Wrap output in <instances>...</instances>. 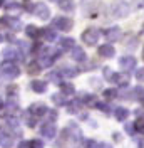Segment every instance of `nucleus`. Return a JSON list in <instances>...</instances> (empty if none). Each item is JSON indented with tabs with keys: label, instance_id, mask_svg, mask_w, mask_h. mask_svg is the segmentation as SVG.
<instances>
[{
	"label": "nucleus",
	"instance_id": "obj_21",
	"mask_svg": "<svg viewBox=\"0 0 144 148\" xmlns=\"http://www.w3.org/2000/svg\"><path fill=\"white\" fill-rule=\"evenodd\" d=\"M42 36H44L45 40H49V42H52V40H55V30L54 29H44L42 30Z\"/></svg>",
	"mask_w": 144,
	"mask_h": 148
},
{
	"label": "nucleus",
	"instance_id": "obj_41",
	"mask_svg": "<svg viewBox=\"0 0 144 148\" xmlns=\"http://www.w3.org/2000/svg\"><path fill=\"white\" fill-rule=\"evenodd\" d=\"M5 37H7V40H10V42H14V40H15V37L12 36V34H7Z\"/></svg>",
	"mask_w": 144,
	"mask_h": 148
},
{
	"label": "nucleus",
	"instance_id": "obj_26",
	"mask_svg": "<svg viewBox=\"0 0 144 148\" xmlns=\"http://www.w3.org/2000/svg\"><path fill=\"white\" fill-rule=\"evenodd\" d=\"M119 96H121V98H124V99H134L136 92H134V89H126V91L119 92Z\"/></svg>",
	"mask_w": 144,
	"mask_h": 148
},
{
	"label": "nucleus",
	"instance_id": "obj_19",
	"mask_svg": "<svg viewBox=\"0 0 144 148\" xmlns=\"http://www.w3.org/2000/svg\"><path fill=\"white\" fill-rule=\"evenodd\" d=\"M114 114H116L117 121H124L127 116H129V110H127V108H117V110L114 111Z\"/></svg>",
	"mask_w": 144,
	"mask_h": 148
},
{
	"label": "nucleus",
	"instance_id": "obj_29",
	"mask_svg": "<svg viewBox=\"0 0 144 148\" xmlns=\"http://www.w3.org/2000/svg\"><path fill=\"white\" fill-rule=\"evenodd\" d=\"M134 126L137 131H141V133H144V118H139V120L134 123Z\"/></svg>",
	"mask_w": 144,
	"mask_h": 148
},
{
	"label": "nucleus",
	"instance_id": "obj_31",
	"mask_svg": "<svg viewBox=\"0 0 144 148\" xmlns=\"http://www.w3.org/2000/svg\"><path fill=\"white\" fill-rule=\"evenodd\" d=\"M49 79H50L52 83H60V79H59V73H50L49 74Z\"/></svg>",
	"mask_w": 144,
	"mask_h": 148
},
{
	"label": "nucleus",
	"instance_id": "obj_45",
	"mask_svg": "<svg viewBox=\"0 0 144 148\" xmlns=\"http://www.w3.org/2000/svg\"><path fill=\"white\" fill-rule=\"evenodd\" d=\"M2 3H3V0H0V5H2Z\"/></svg>",
	"mask_w": 144,
	"mask_h": 148
},
{
	"label": "nucleus",
	"instance_id": "obj_28",
	"mask_svg": "<svg viewBox=\"0 0 144 148\" xmlns=\"http://www.w3.org/2000/svg\"><path fill=\"white\" fill-rule=\"evenodd\" d=\"M7 10H9L10 14H14V12H15V14H20V12H22V9L18 7L17 3H10L9 7H7Z\"/></svg>",
	"mask_w": 144,
	"mask_h": 148
},
{
	"label": "nucleus",
	"instance_id": "obj_42",
	"mask_svg": "<svg viewBox=\"0 0 144 148\" xmlns=\"http://www.w3.org/2000/svg\"><path fill=\"white\" fill-rule=\"evenodd\" d=\"M5 114H7V110H5V108H0V118L5 116Z\"/></svg>",
	"mask_w": 144,
	"mask_h": 148
},
{
	"label": "nucleus",
	"instance_id": "obj_39",
	"mask_svg": "<svg viewBox=\"0 0 144 148\" xmlns=\"http://www.w3.org/2000/svg\"><path fill=\"white\" fill-rule=\"evenodd\" d=\"M7 91H9V94H10V96H12L14 92L17 91V86H9V88H7Z\"/></svg>",
	"mask_w": 144,
	"mask_h": 148
},
{
	"label": "nucleus",
	"instance_id": "obj_1",
	"mask_svg": "<svg viewBox=\"0 0 144 148\" xmlns=\"http://www.w3.org/2000/svg\"><path fill=\"white\" fill-rule=\"evenodd\" d=\"M127 14H129V5H127L126 2L116 0V2L111 5V15L114 18H122V17H126Z\"/></svg>",
	"mask_w": 144,
	"mask_h": 148
},
{
	"label": "nucleus",
	"instance_id": "obj_43",
	"mask_svg": "<svg viewBox=\"0 0 144 148\" xmlns=\"http://www.w3.org/2000/svg\"><path fill=\"white\" fill-rule=\"evenodd\" d=\"M99 148H112V147H111L109 143H101V145H99Z\"/></svg>",
	"mask_w": 144,
	"mask_h": 148
},
{
	"label": "nucleus",
	"instance_id": "obj_35",
	"mask_svg": "<svg viewBox=\"0 0 144 148\" xmlns=\"http://www.w3.org/2000/svg\"><path fill=\"white\" fill-rule=\"evenodd\" d=\"M84 148H96V141H94V140H86Z\"/></svg>",
	"mask_w": 144,
	"mask_h": 148
},
{
	"label": "nucleus",
	"instance_id": "obj_48",
	"mask_svg": "<svg viewBox=\"0 0 144 148\" xmlns=\"http://www.w3.org/2000/svg\"><path fill=\"white\" fill-rule=\"evenodd\" d=\"M143 57H144V54H143Z\"/></svg>",
	"mask_w": 144,
	"mask_h": 148
},
{
	"label": "nucleus",
	"instance_id": "obj_12",
	"mask_svg": "<svg viewBox=\"0 0 144 148\" xmlns=\"http://www.w3.org/2000/svg\"><path fill=\"white\" fill-rule=\"evenodd\" d=\"M30 89L34 92H44L47 89V83L45 81H40V79H34L30 83Z\"/></svg>",
	"mask_w": 144,
	"mask_h": 148
},
{
	"label": "nucleus",
	"instance_id": "obj_44",
	"mask_svg": "<svg viewBox=\"0 0 144 148\" xmlns=\"http://www.w3.org/2000/svg\"><path fill=\"white\" fill-rule=\"evenodd\" d=\"M2 39H3V37H2V34H0V42H2Z\"/></svg>",
	"mask_w": 144,
	"mask_h": 148
},
{
	"label": "nucleus",
	"instance_id": "obj_5",
	"mask_svg": "<svg viewBox=\"0 0 144 148\" xmlns=\"http://www.w3.org/2000/svg\"><path fill=\"white\" fill-rule=\"evenodd\" d=\"M52 25H54L55 29H60V30H64V32H67V30H71V29L74 27L72 20H71V18H65V17H57V18H54Z\"/></svg>",
	"mask_w": 144,
	"mask_h": 148
},
{
	"label": "nucleus",
	"instance_id": "obj_38",
	"mask_svg": "<svg viewBox=\"0 0 144 148\" xmlns=\"http://www.w3.org/2000/svg\"><path fill=\"white\" fill-rule=\"evenodd\" d=\"M17 148H32V147H30V141H29V143H27V141H22Z\"/></svg>",
	"mask_w": 144,
	"mask_h": 148
},
{
	"label": "nucleus",
	"instance_id": "obj_46",
	"mask_svg": "<svg viewBox=\"0 0 144 148\" xmlns=\"http://www.w3.org/2000/svg\"><path fill=\"white\" fill-rule=\"evenodd\" d=\"M50 2H55V0H50Z\"/></svg>",
	"mask_w": 144,
	"mask_h": 148
},
{
	"label": "nucleus",
	"instance_id": "obj_24",
	"mask_svg": "<svg viewBox=\"0 0 144 148\" xmlns=\"http://www.w3.org/2000/svg\"><path fill=\"white\" fill-rule=\"evenodd\" d=\"M25 32H27V36L32 37V39H37V37H39V34H42V32H40L37 27H34V25H29V27L25 29Z\"/></svg>",
	"mask_w": 144,
	"mask_h": 148
},
{
	"label": "nucleus",
	"instance_id": "obj_16",
	"mask_svg": "<svg viewBox=\"0 0 144 148\" xmlns=\"http://www.w3.org/2000/svg\"><path fill=\"white\" fill-rule=\"evenodd\" d=\"M40 69H42V64L40 62H35V61H32V62H29L27 64V73L29 74H39L40 73Z\"/></svg>",
	"mask_w": 144,
	"mask_h": 148
},
{
	"label": "nucleus",
	"instance_id": "obj_11",
	"mask_svg": "<svg viewBox=\"0 0 144 148\" xmlns=\"http://www.w3.org/2000/svg\"><path fill=\"white\" fill-rule=\"evenodd\" d=\"M114 54H116L114 47L109 46V44H104V46L99 47V56H101V57H106V59H109V57H114Z\"/></svg>",
	"mask_w": 144,
	"mask_h": 148
},
{
	"label": "nucleus",
	"instance_id": "obj_36",
	"mask_svg": "<svg viewBox=\"0 0 144 148\" xmlns=\"http://www.w3.org/2000/svg\"><path fill=\"white\" fill-rule=\"evenodd\" d=\"M112 74H114V73H112V71H111L109 67H106V69H104V77H106L107 81L111 79V77H112Z\"/></svg>",
	"mask_w": 144,
	"mask_h": 148
},
{
	"label": "nucleus",
	"instance_id": "obj_15",
	"mask_svg": "<svg viewBox=\"0 0 144 148\" xmlns=\"http://www.w3.org/2000/svg\"><path fill=\"white\" fill-rule=\"evenodd\" d=\"M75 7L74 0H59V9L60 10H65V12H72Z\"/></svg>",
	"mask_w": 144,
	"mask_h": 148
},
{
	"label": "nucleus",
	"instance_id": "obj_9",
	"mask_svg": "<svg viewBox=\"0 0 144 148\" xmlns=\"http://www.w3.org/2000/svg\"><path fill=\"white\" fill-rule=\"evenodd\" d=\"M29 111H30L34 116H37V118H40V116H44V114H47V113H49L47 106H45V104H42V103H34V104L29 108Z\"/></svg>",
	"mask_w": 144,
	"mask_h": 148
},
{
	"label": "nucleus",
	"instance_id": "obj_47",
	"mask_svg": "<svg viewBox=\"0 0 144 148\" xmlns=\"http://www.w3.org/2000/svg\"><path fill=\"white\" fill-rule=\"evenodd\" d=\"M143 5H144V2H143Z\"/></svg>",
	"mask_w": 144,
	"mask_h": 148
},
{
	"label": "nucleus",
	"instance_id": "obj_25",
	"mask_svg": "<svg viewBox=\"0 0 144 148\" xmlns=\"http://www.w3.org/2000/svg\"><path fill=\"white\" fill-rule=\"evenodd\" d=\"M60 89H62L64 94H72V92L75 91L74 84H71V83H60Z\"/></svg>",
	"mask_w": 144,
	"mask_h": 148
},
{
	"label": "nucleus",
	"instance_id": "obj_8",
	"mask_svg": "<svg viewBox=\"0 0 144 148\" xmlns=\"http://www.w3.org/2000/svg\"><path fill=\"white\" fill-rule=\"evenodd\" d=\"M40 135L44 136V138H54L55 135H57V130H55V125L52 123H45L42 125V128H40Z\"/></svg>",
	"mask_w": 144,
	"mask_h": 148
},
{
	"label": "nucleus",
	"instance_id": "obj_22",
	"mask_svg": "<svg viewBox=\"0 0 144 148\" xmlns=\"http://www.w3.org/2000/svg\"><path fill=\"white\" fill-rule=\"evenodd\" d=\"M3 56H5V59H14V61H15V59H22V57H24L22 54H18L17 51H14V49H7V51L3 52Z\"/></svg>",
	"mask_w": 144,
	"mask_h": 148
},
{
	"label": "nucleus",
	"instance_id": "obj_20",
	"mask_svg": "<svg viewBox=\"0 0 144 148\" xmlns=\"http://www.w3.org/2000/svg\"><path fill=\"white\" fill-rule=\"evenodd\" d=\"M77 73H79V69H75V67H62L60 69V74L64 77H75Z\"/></svg>",
	"mask_w": 144,
	"mask_h": 148
},
{
	"label": "nucleus",
	"instance_id": "obj_33",
	"mask_svg": "<svg viewBox=\"0 0 144 148\" xmlns=\"http://www.w3.org/2000/svg\"><path fill=\"white\" fill-rule=\"evenodd\" d=\"M7 123H9L12 128H17V126H18V121H17V120H14L12 116H10V118H7Z\"/></svg>",
	"mask_w": 144,
	"mask_h": 148
},
{
	"label": "nucleus",
	"instance_id": "obj_30",
	"mask_svg": "<svg viewBox=\"0 0 144 148\" xmlns=\"http://www.w3.org/2000/svg\"><path fill=\"white\" fill-rule=\"evenodd\" d=\"M104 96H106L107 99H112V98L119 96V92H116L114 89H106V91H104Z\"/></svg>",
	"mask_w": 144,
	"mask_h": 148
},
{
	"label": "nucleus",
	"instance_id": "obj_40",
	"mask_svg": "<svg viewBox=\"0 0 144 148\" xmlns=\"http://www.w3.org/2000/svg\"><path fill=\"white\" fill-rule=\"evenodd\" d=\"M126 130H127V133H129V135H132V133H134V131H132V130H134V125H127Z\"/></svg>",
	"mask_w": 144,
	"mask_h": 148
},
{
	"label": "nucleus",
	"instance_id": "obj_17",
	"mask_svg": "<svg viewBox=\"0 0 144 148\" xmlns=\"http://www.w3.org/2000/svg\"><path fill=\"white\" fill-rule=\"evenodd\" d=\"M81 108H82L81 101H79V99H74V101L69 103V106H67V111H69L71 114H75V113H79V111H81Z\"/></svg>",
	"mask_w": 144,
	"mask_h": 148
},
{
	"label": "nucleus",
	"instance_id": "obj_32",
	"mask_svg": "<svg viewBox=\"0 0 144 148\" xmlns=\"http://www.w3.org/2000/svg\"><path fill=\"white\" fill-rule=\"evenodd\" d=\"M30 147L32 148H44V145H42L39 140H32V141H30Z\"/></svg>",
	"mask_w": 144,
	"mask_h": 148
},
{
	"label": "nucleus",
	"instance_id": "obj_4",
	"mask_svg": "<svg viewBox=\"0 0 144 148\" xmlns=\"http://www.w3.org/2000/svg\"><path fill=\"white\" fill-rule=\"evenodd\" d=\"M32 12H34V15L39 17L40 20H47V18L50 17V10H49V7H47L45 3H35Z\"/></svg>",
	"mask_w": 144,
	"mask_h": 148
},
{
	"label": "nucleus",
	"instance_id": "obj_3",
	"mask_svg": "<svg viewBox=\"0 0 144 148\" xmlns=\"http://www.w3.org/2000/svg\"><path fill=\"white\" fill-rule=\"evenodd\" d=\"M99 36H101V30L99 29H94V27H89L82 32V40L86 46H96L97 40H99Z\"/></svg>",
	"mask_w": 144,
	"mask_h": 148
},
{
	"label": "nucleus",
	"instance_id": "obj_37",
	"mask_svg": "<svg viewBox=\"0 0 144 148\" xmlns=\"http://www.w3.org/2000/svg\"><path fill=\"white\" fill-rule=\"evenodd\" d=\"M49 116H50V118H49L50 121H55L57 120V111H49Z\"/></svg>",
	"mask_w": 144,
	"mask_h": 148
},
{
	"label": "nucleus",
	"instance_id": "obj_23",
	"mask_svg": "<svg viewBox=\"0 0 144 148\" xmlns=\"http://www.w3.org/2000/svg\"><path fill=\"white\" fill-rule=\"evenodd\" d=\"M60 46H62L64 49H74V47H75V42H74L72 37H64L62 40H60Z\"/></svg>",
	"mask_w": 144,
	"mask_h": 148
},
{
	"label": "nucleus",
	"instance_id": "obj_7",
	"mask_svg": "<svg viewBox=\"0 0 144 148\" xmlns=\"http://www.w3.org/2000/svg\"><path fill=\"white\" fill-rule=\"evenodd\" d=\"M119 64H121V69H122V71L129 73V71H132L136 67V59L132 56H124V57H121Z\"/></svg>",
	"mask_w": 144,
	"mask_h": 148
},
{
	"label": "nucleus",
	"instance_id": "obj_18",
	"mask_svg": "<svg viewBox=\"0 0 144 148\" xmlns=\"http://www.w3.org/2000/svg\"><path fill=\"white\" fill-rule=\"evenodd\" d=\"M72 59L82 62V61L86 59V52H84L82 49H79V47H74V49H72Z\"/></svg>",
	"mask_w": 144,
	"mask_h": 148
},
{
	"label": "nucleus",
	"instance_id": "obj_10",
	"mask_svg": "<svg viewBox=\"0 0 144 148\" xmlns=\"http://www.w3.org/2000/svg\"><path fill=\"white\" fill-rule=\"evenodd\" d=\"M121 36H122V32H121V29H119V27H111V29L106 30V37H107V40H111V42L119 40Z\"/></svg>",
	"mask_w": 144,
	"mask_h": 148
},
{
	"label": "nucleus",
	"instance_id": "obj_13",
	"mask_svg": "<svg viewBox=\"0 0 144 148\" xmlns=\"http://www.w3.org/2000/svg\"><path fill=\"white\" fill-rule=\"evenodd\" d=\"M109 81H111V83L119 84V86H127V84H129V77H127V76H122V74L114 73V74H112V77H111Z\"/></svg>",
	"mask_w": 144,
	"mask_h": 148
},
{
	"label": "nucleus",
	"instance_id": "obj_2",
	"mask_svg": "<svg viewBox=\"0 0 144 148\" xmlns=\"http://www.w3.org/2000/svg\"><path fill=\"white\" fill-rule=\"evenodd\" d=\"M0 73L3 74L5 77H17L18 74H20V69H18V66L14 62V61H5V62H2V66H0Z\"/></svg>",
	"mask_w": 144,
	"mask_h": 148
},
{
	"label": "nucleus",
	"instance_id": "obj_34",
	"mask_svg": "<svg viewBox=\"0 0 144 148\" xmlns=\"http://www.w3.org/2000/svg\"><path fill=\"white\" fill-rule=\"evenodd\" d=\"M136 77H137L139 81H144V67H143V69H137V71H136Z\"/></svg>",
	"mask_w": 144,
	"mask_h": 148
},
{
	"label": "nucleus",
	"instance_id": "obj_6",
	"mask_svg": "<svg viewBox=\"0 0 144 148\" xmlns=\"http://www.w3.org/2000/svg\"><path fill=\"white\" fill-rule=\"evenodd\" d=\"M0 24L7 25L9 29L15 30V32H18V30L22 29V22H20L18 18H15V17H10V15H7V17H3V18H0Z\"/></svg>",
	"mask_w": 144,
	"mask_h": 148
},
{
	"label": "nucleus",
	"instance_id": "obj_14",
	"mask_svg": "<svg viewBox=\"0 0 144 148\" xmlns=\"http://www.w3.org/2000/svg\"><path fill=\"white\" fill-rule=\"evenodd\" d=\"M0 145H2L3 148L14 147V138H12L10 135H7L5 131H2V133H0Z\"/></svg>",
	"mask_w": 144,
	"mask_h": 148
},
{
	"label": "nucleus",
	"instance_id": "obj_27",
	"mask_svg": "<svg viewBox=\"0 0 144 148\" xmlns=\"http://www.w3.org/2000/svg\"><path fill=\"white\" fill-rule=\"evenodd\" d=\"M52 101H54L55 104H65V96H64V92L62 94H54V96H52Z\"/></svg>",
	"mask_w": 144,
	"mask_h": 148
}]
</instances>
